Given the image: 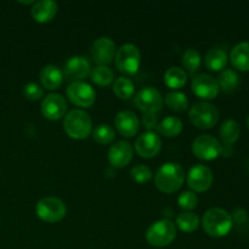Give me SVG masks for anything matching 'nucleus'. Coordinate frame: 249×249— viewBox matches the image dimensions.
Masks as SVG:
<instances>
[{
	"label": "nucleus",
	"mask_w": 249,
	"mask_h": 249,
	"mask_svg": "<svg viewBox=\"0 0 249 249\" xmlns=\"http://www.w3.org/2000/svg\"><path fill=\"white\" fill-rule=\"evenodd\" d=\"M113 92L119 100H130L135 94V85L129 78L119 77L113 83Z\"/></svg>",
	"instance_id": "28"
},
{
	"label": "nucleus",
	"mask_w": 249,
	"mask_h": 249,
	"mask_svg": "<svg viewBox=\"0 0 249 249\" xmlns=\"http://www.w3.org/2000/svg\"><path fill=\"white\" fill-rule=\"evenodd\" d=\"M199 216L196 213H192V212H184V213L179 214L177 218V224L175 226H178L179 230H181L182 232H194L197 229L199 228Z\"/></svg>",
	"instance_id": "29"
},
{
	"label": "nucleus",
	"mask_w": 249,
	"mask_h": 249,
	"mask_svg": "<svg viewBox=\"0 0 249 249\" xmlns=\"http://www.w3.org/2000/svg\"><path fill=\"white\" fill-rule=\"evenodd\" d=\"M164 102L168 108L174 112H184L189 107V99L181 91L168 92L164 97Z\"/></svg>",
	"instance_id": "31"
},
{
	"label": "nucleus",
	"mask_w": 249,
	"mask_h": 249,
	"mask_svg": "<svg viewBox=\"0 0 249 249\" xmlns=\"http://www.w3.org/2000/svg\"><path fill=\"white\" fill-rule=\"evenodd\" d=\"M247 168H248V170H249V160H248V165H247Z\"/></svg>",
	"instance_id": "39"
},
{
	"label": "nucleus",
	"mask_w": 249,
	"mask_h": 249,
	"mask_svg": "<svg viewBox=\"0 0 249 249\" xmlns=\"http://www.w3.org/2000/svg\"><path fill=\"white\" fill-rule=\"evenodd\" d=\"M185 172L179 163H164L155 174V185L163 194H174L182 186Z\"/></svg>",
	"instance_id": "1"
},
{
	"label": "nucleus",
	"mask_w": 249,
	"mask_h": 249,
	"mask_svg": "<svg viewBox=\"0 0 249 249\" xmlns=\"http://www.w3.org/2000/svg\"><path fill=\"white\" fill-rule=\"evenodd\" d=\"M213 181V172L207 165L196 164L187 173V185L195 194L208 191Z\"/></svg>",
	"instance_id": "11"
},
{
	"label": "nucleus",
	"mask_w": 249,
	"mask_h": 249,
	"mask_svg": "<svg viewBox=\"0 0 249 249\" xmlns=\"http://www.w3.org/2000/svg\"><path fill=\"white\" fill-rule=\"evenodd\" d=\"M114 63L119 72L128 75L136 74L141 65L140 50L134 44H123L121 48L117 49Z\"/></svg>",
	"instance_id": "5"
},
{
	"label": "nucleus",
	"mask_w": 249,
	"mask_h": 249,
	"mask_svg": "<svg viewBox=\"0 0 249 249\" xmlns=\"http://www.w3.org/2000/svg\"><path fill=\"white\" fill-rule=\"evenodd\" d=\"M231 218H232L233 224H235V223L236 224H243V223H246V221H247L248 213L245 211V209L238 208V209H236L235 212H233V214L231 215Z\"/></svg>",
	"instance_id": "37"
},
{
	"label": "nucleus",
	"mask_w": 249,
	"mask_h": 249,
	"mask_svg": "<svg viewBox=\"0 0 249 249\" xmlns=\"http://www.w3.org/2000/svg\"><path fill=\"white\" fill-rule=\"evenodd\" d=\"M177 237V226L170 219H162L153 223L146 231V241L156 248H163L173 243Z\"/></svg>",
	"instance_id": "4"
},
{
	"label": "nucleus",
	"mask_w": 249,
	"mask_h": 249,
	"mask_svg": "<svg viewBox=\"0 0 249 249\" xmlns=\"http://www.w3.org/2000/svg\"><path fill=\"white\" fill-rule=\"evenodd\" d=\"M160 148H162V140L155 131H146L141 134L135 141L136 153L146 160L156 157L160 152Z\"/></svg>",
	"instance_id": "15"
},
{
	"label": "nucleus",
	"mask_w": 249,
	"mask_h": 249,
	"mask_svg": "<svg viewBox=\"0 0 249 249\" xmlns=\"http://www.w3.org/2000/svg\"><path fill=\"white\" fill-rule=\"evenodd\" d=\"M187 82V73L184 68L170 67L164 73V83L168 88L173 90L181 89Z\"/></svg>",
	"instance_id": "26"
},
{
	"label": "nucleus",
	"mask_w": 249,
	"mask_h": 249,
	"mask_svg": "<svg viewBox=\"0 0 249 249\" xmlns=\"http://www.w3.org/2000/svg\"><path fill=\"white\" fill-rule=\"evenodd\" d=\"M114 125L118 133L125 138H133L138 134L140 123L136 114L131 111H121L114 118Z\"/></svg>",
	"instance_id": "18"
},
{
	"label": "nucleus",
	"mask_w": 249,
	"mask_h": 249,
	"mask_svg": "<svg viewBox=\"0 0 249 249\" xmlns=\"http://www.w3.org/2000/svg\"><path fill=\"white\" fill-rule=\"evenodd\" d=\"M182 129H184V124H182L181 119L178 117L168 116L160 123H158L156 130L165 138H175L181 134Z\"/></svg>",
	"instance_id": "24"
},
{
	"label": "nucleus",
	"mask_w": 249,
	"mask_h": 249,
	"mask_svg": "<svg viewBox=\"0 0 249 249\" xmlns=\"http://www.w3.org/2000/svg\"><path fill=\"white\" fill-rule=\"evenodd\" d=\"M67 108V101L60 94H49L48 96L44 97L40 106L41 114L46 119L53 122L65 118Z\"/></svg>",
	"instance_id": "14"
},
{
	"label": "nucleus",
	"mask_w": 249,
	"mask_h": 249,
	"mask_svg": "<svg viewBox=\"0 0 249 249\" xmlns=\"http://www.w3.org/2000/svg\"><path fill=\"white\" fill-rule=\"evenodd\" d=\"M68 100L73 105L83 108H89L96 100V92L90 84L85 82H73L66 90Z\"/></svg>",
	"instance_id": "9"
},
{
	"label": "nucleus",
	"mask_w": 249,
	"mask_h": 249,
	"mask_svg": "<svg viewBox=\"0 0 249 249\" xmlns=\"http://www.w3.org/2000/svg\"><path fill=\"white\" fill-rule=\"evenodd\" d=\"M246 125H247V128L249 129V116L247 117V121H246Z\"/></svg>",
	"instance_id": "38"
},
{
	"label": "nucleus",
	"mask_w": 249,
	"mask_h": 249,
	"mask_svg": "<svg viewBox=\"0 0 249 249\" xmlns=\"http://www.w3.org/2000/svg\"><path fill=\"white\" fill-rule=\"evenodd\" d=\"M92 138L100 145H109L114 141L116 133L108 124H100L92 130Z\"/></svg>",
	"instance_id": "32"
},
{
	"label": "nucleus",
	"mask_w": 249,
	"mask_h": 249,
	"mask_svg": "<svg viewBox=\"0 0 249 249\" xmlns=\"http://www.w3.org/2000/svg\"><path fill=\"white\" fill-rule=\"evenodd\" d=\"M133 146L125 140H121L111 146L108 151V162L114 168H124L133 160Z\"/></svg>",
	"instance_id": "17"
},
{
	"label": "nucleus",
	"mask_w": 249,
	"mask_h": 249,
	"mask_svg": "<svg viewBox=\"0 0 249 249\" xmlns=\"http://www.w3.org/2000/svg\"><path fill=\"white\" fill-rule=\"evenodd\" d=\"M219 134H220V139L224 142V146L231 147V146L235 142H237V140L240 139V124L236 121H233V119H228V121H225L221 124Z\"/></svg>",
	"instance_id": "23"
},
{
	"label": "nucleus",
	"mask_w": 249,
	"mask_h": 249,
	"mask_svg": "<svg viewBox=\"0 0 249 249\" xmlns=\"http://www.w3.org/2000/svg\"><path fill=\"white\" fill-rule=\"evenodd\" d=\"M58 5L53 0H41L33 2L31 9V15L33 19L38 23H48L57 14Z\"/></svg>",
	"instance_id": "19"
},
{
	"label": "nucleus",
	"mask_w": 249,
	"mask_h": 249,
	"mask_svg": "<svg viewBox=\"0 0 249 249\" xmlns=\"http://www.w3.org/2000/svg\"><path fill=\"white\" fill-rule=\"evenodd\" d=\"M131 178H133L134 181H136L138 184H146V182L150 181L152 179L153 174L151 172V169L146 165L138 164L131 169L130 172Z\"/></svg>",
	"instance_id": "33"
},
{
	"label": "nucleus",
	"mask_w": 249,
	"mask_h": 249,
	"mask_svg": "<svg viewBox=\"0 0 249 249\" xmlns=\"http://www.w3.org/2000/svg\"><path fill=\"white\" fill-rule=\"evenodd\" d=\"M23 95L27 100L38 101L44 97V89L36 83H28L23 87Z\"/></svg>",
	"instance_id": "35"
},
{
	"label": "nucleus",
	"mask_w": 249,
	"mask_h": 249,
	"mask_svg": "<svg viewBox=\"0 0 249 249\" xmlns=\"http://www.w3.org/2000/svg\"><path fill=\"white\" fill-rule=\"evenodd\" d=\"M141 122L147 131H153L158 125V113H143Z\"/></svg>",
	"instance_id": "36"
},
{
	"label": "nucleus",
	"mask_w": 249,
	"mask_h": 249,
	"mask_svg": "<svg viewBox=\"0 0 249 249\" xmlns=\"http://www.w3.org/2000/svg\"><path fill=\"white\" fill-rule=\"evenodd\" d=\"M192 152L198 160H214L223 153V146L214 136L201 135L192 142Z\"/></svg>",
	"instance_id": "8"
},
{
	"label": "nucleus",
	"mask_w": 249,
	"mask_h": 249,
	"mask_svg": "<svg viewBox=\"0 0 249 249\" xmlns=\"http://www.w3.org/2000/svg\"><path fill=\"white\" fill-rule=\"evenodd\" d=\"M181 62L185 68V72L189 75H191V77H195L197 71L201 67L202 58L197 50H195V49H186L185 53H182Z\"/></svg>",
	"instance_id": "27"
},
{
	"label": "nucleus",
	"mask_w": 249,
	"mask_h": 249,
	"mask_svg": "<svg viewBox=\"0 0 249 249\" xmlns=\"http://www.w3.org/2000/svg\"><path fill=\"white\" fill-rule=\"evenodd\" d=\"M65 80L63 72L53 65H46L40 71V82L46 90H56L62 85Z\"/></svg>",
	"instance_id": "20"
},
{
	"label": "nucleus",
	"mask_w": 249,
	"mask_h": 249,
	"mask_svg": "<svg viewBox=\"0 0 249 249\" xmlns=\"http://www.w3.org/2000/svg\"><path fill=\"white\" fill-rule=\"evenodd\" d=\"M192 91L197 97L202 100H214L220 92L218 80L212 75L201 73L192 78Z\"/></svg>",
	"instance_id": "12"
},
{
	"label": "nucleus",
	"mask_w": 249,
	"mask_h": 249,
	"mask_svg": "<svg viewBox=\"0 0 249 249\" xmlns=\"http://www.w3.org/2000/svg\"><path fill=\"white\" fill-rule=\"evenodd\" d=\"M202 226L211 237L221 238L230 233L233 228L231 214L223 208H211L202 218Z\"/></svg>",
	"instance_id": "2"
},
{
	"label": "nucleus",
	"mask_w": 249,
	"mask_h": 249,
	"mask_svg": "<svg viewBox=\"0 0 249 249\" xmlns=\"http://www.w3.org/2000/svg\"><path fill=\"white\" fill-rule=\"evenodd\" d=\"M90 78H91V82L99 87H108L113 83L114 74L111 68L107 66H97L91 70Z\"/></svg>",
	"instance_id": "30"
},
{
	"label": "nucleus",
	"mask_w": 249,
	"mask_h": 249,
	"mask_svg": "<svg viewBox=\"0 0 249 249\" xmlns=\"http://www.w3.org/2000/svg\"><path fill=\"white\" fill-rule=\"evenodd\" d=\"M134 104L142 113H160L163 107V97L157 89L146 87L135 95Z\"/></svg>",
	"instance_id": "10"
},
{
	"label": "nucleus",
	"mask_w": 249,
	"mask_h": 249,
	"mask_svg": "<svg viewBox=\"0 0 249 249\" xmlns=\"http://www.w3.org/2000/svg\"><path fill=\"white\" fill-rule=\"evenodd\" d=\"M91 65L89 60L84 56H73L65 63L63 75L67 80L73 82H83V79L90 75Z\"/></svg>",
	"instance_id": "16"
},
{
	"label": "nucleus",
	"mask_w": 249,
	"mask_h": 249,
	"mask_svg": "<svg viewBox=\"0 0 249 249\" xmlns=\"http://www.w3.org/2000/svg\"><path fill=\"white\" fill-rule=\"evenodd\" d=\"M36 216L44 223L53 224L62 220L67 214V207L65 202L56 197L41 198L36 206Z\"/></svg>",
	"instance_id": "7"
},
{
	"label": "nucleus",
	"mask_w": 249,
	"mask_h": 249,
	"mask_svg": "<svg viewBox=\"0 0 249 249\" xmlns=\"http://www.w3.org/2000/svg\"><path fill=\"white\" fill-rule=\"evenodd\" d=\"M63 130L73 140H84L92 133V122L83 109H72L63 118Z\"/></svg>",
	"instance_id": "3"
},
{
	"label": "nucleus",
	"mask_w": 249,
	"mask_h": 249,
	"mask_svg": "<svg viewBox=\"0 0 249 249\" xmlns=\"http://www.w3.org/2000/svg\"><path fill=\"white\" fill-rule=\"evenodd\" d=\"M229 58L233 68L241 72H249V41H241L233 46Z\"/></svg>",
	"instance_id": "21"
},
{
	"label": "nucleus",
	"mask_w": 249,
	"mask_h": 249,
	"mask_svg": "<svg viewBox=\"0 0 249 249\" xmlns=\"http://www.w3.org/2000/svg\"><path fill=\"white\" fill-rule=\"evenodd\" d=\"M216 80H218L220 91L226 92V94L235 91L240 85V75L231 68H225L224 71H221L220 75Z\"/></svg>",
	"instance_id": "25"
},
{
	"label": "nucleus",
	"mask_w": 249,
	"mask_h": 249,
	"mask_svg": "<svg viewBox=\"0 0 249 249\" xmlns=\"http://www.w3.org/2000/svg\"><path fill=\"white\" fill-rule=\"evenodd\" d=\"M218 108L209 102L195 104L189 111V119L196 128L212 129L219 122Z\"/></svg>",
	"instance_id": "6"
},
{
	"label": "nucleus",
	"mask_w": 249,
	"mask_h": 249,
	"mask_svg": "<svg viewBox=\"0 0 249 249\" xmlns=\"http://www.w3.org/2000/svg\"><path fill=\"white\" fill-rule=\"evenodd\" d=\"M116 44L108 36H101L92 43L90 55L97 66H108L116 56Z\"/></svg>",
	"instance_id": "13"
},
{
	"label": "nucleus",
	"mask_w": 249,
	"mask_h": 249,
	"mask_svg": "<svg viewBox=\"0 0 249 249\" xmlns=\"http://www.w3.org/2000/svg\"><path fill=\"white\" fill-rule=\"evenodd\" d=\"M229 62V55L224 49L212 48L204 57L206 67L212 72H221L226 68Z\"/></svg>",
	"instance_id": "22"
},
{
	"label": "nucleus",
	"mask_w": 249,
	"mask_h": 249,
	"mask_svg": "<svg viewBox=\"0 0 249 249\" xmlns=\"http://www.w3.org/2000/svg\"><path fill=\"white\" fill-rule=\"evenodd\" d=\"M178 204L181 209L186 212H191L195 209L198 204V198H197L196 194L192 191H185L178 198Z\"/></svg>",
	"instance_id": "34"
}]
</instances>
